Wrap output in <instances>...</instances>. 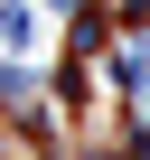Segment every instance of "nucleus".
Segmentation results:
<instances>
[{
	"label": "nucleus",
	"mask_w": 150,
	"mask_h": 160,
	"mask_svg": "<svg viewBox=\"0 0 150 160\" xmlns=\"http://www.w3.org/2000/svg\"><path fill=\"white\" fill-rule=\"evenodd\" d=\"M0 47H19V57L47 47V10H38V0H0Z\"/></svg>",
	"instance_id": "nucleus-1"
}]
</instances>
